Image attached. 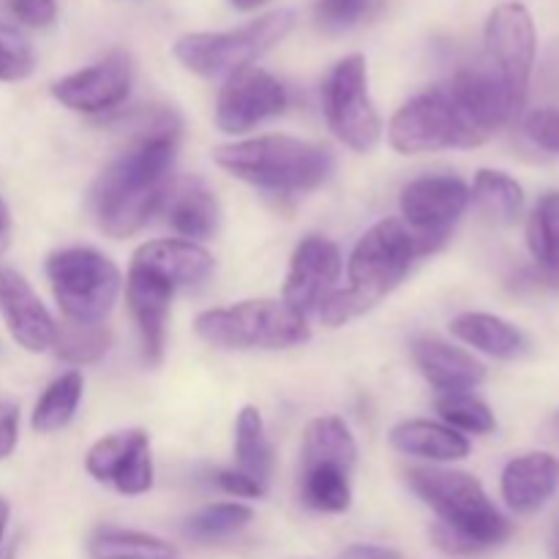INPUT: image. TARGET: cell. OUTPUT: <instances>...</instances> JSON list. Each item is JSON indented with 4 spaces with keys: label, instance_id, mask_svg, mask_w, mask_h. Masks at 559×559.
I'll return each instance as SVG.
<instances>
[{
    "label": "cell",
    "instance_id": "cell-1",
    "mask_svg": "<svg viewBox=\"0 0 559 559\" xmlns=\"http://www.w3.org/2000/svg\"><path fill=\"white\" fill-rule=\"evenodd\" d=\"M180 129L134 136L115 162L102 169L91 189V213L109 238H131L164 205L178 162Z\"/></svg>",
    "mask_w": 559,
    "mask_h": 559
},
{
    "label": "cell",
    "instance_id": "cell-2",
    "mask_svg": "<svg viewBox=\"0 0 559 559\" xmlns=\"http://www.w3.org/2000/svg\"><path fill=\"white\" fill-rule=\"evenodd\" d=\"M407 486L437 516L431 538L445 555L469 557L511 538V522L489 500L475 475L442 467H415L407 473Z\"/></svg>",
    "mask_w": 559,
    "mask_h": 559
},
{
    "label": "cell",
    "instance_id": "cell-3",
    "mask_svg": "<svg viewBox=\"0 0 559 559\" xmlns=\"http://www.w3.org/2000/svg\"><path fill=\"white\" fill-rule=\"evenodd\" d=\"M418 238L402 218H382L366 229L347 260L349 287L333 289L317 309L322 325L338 328L358 320L391 295L420 260Z\"/></svg>",
    "mask_w": 559,
    "mask_h": 559
},
{
    "label": "cell",
    "instance_id": "cell-4",
    "mask_svg": "<svg viewBox=\"0 0 559 559\" xmlns=\"http://www.w3.org/2000/svg\"><path fill=\"white\" fill-rule=\"evenodd\" d=\"M213 162L243 183L265 191H311L333 173L331 147L289 134H265L213 151Z\"/></svg>",
    "mask_w": 559,
    "mask_h": 559
},
{
    "label": "cell",
    "instance_id": "cell-5",
    "mask_svg": "<svg viewBox=\"0 0 559 559\" xmlns=\"http://www.w3.org/2000/svg\"><path fill=\"white\" fill-rule=\"evenodd\" d=\"M197 336L218 349H289L309 342L306 317L284 300H240L224 309H207L194 320Z\"/></svg>",
    "mask_w": 559,
    "mask_h": 559
},
{
    "label": "cell",
    "instance_id": "cell-6",
    "mask_svg": "<svg viewBox=\"0 0 559 559\" xmlns=\"http://www.w3.org/2000/svg\"><path fill=\"white\" fill-rule=\"evenodd\" d=\"M295 27L293 11H271L243 27L222 33H186L175 41V58L183 69L205 80H227L229 74L254 66L267 49L276 47Z\"/></svg>",
    "mask_w": 559,
    "mask_h": 559
},
{
    "label": "cell",
    "instance_id": "cell-7",
    "mask_svg": "<svg viewBox=\"0 0 559 559\" xmlns=\"http://www.w3.org/2000/svg\"><path fill=\"white\" fill-rule=\"evenodd\" d=\"M388 140L402 156L437 151H469L486 140L464 115L448 85H435L409 98L391 118Z\"/></svg>",
    "mask_w": 559,
    "mask_h": 559
},
{
    "label": "cell",
    "instance_id": "cell-8",
    "mask_svg": "<svg viewBox=\"0 0 559 559\" xmlns=\"http://www.w3.org/2000/svg\"><path fill=\"white\" fill-rule=\"evenodd\" d=\"M44 271L63 320L69 322H104L123 287L118 265L87 246L52 251Z\"/></svg>",
    "mask_w": 559,
    "mask_h": 559
},
{
    "label": "cell",
    "instance_id": "cell-9",
    "mask_svg": "<svg viewBox=\"0 0 559 559\" xmlns=\"http://www.w3.org/2000/svg\"><path fill=\"white\" fill-rule=\"evenodd\" d=\"M486 66L500 80L513 109L522 112L533 80L538 33L530 9L519 0H508L491 9L486 20Z\"/></svg>",
    "mask_w": 559,
    "mask_h": 559
},
{
    "label": "cell",
    "instance_id": "cell-10",
    "mask_svg": "<svg viewBox=\"0 0 559 559\" xmlns=\"http://www.w3.org/2000/svg\"><path fill=\"white\" fill-rule=\"evenodd\" d=\"M322 112L342 145L358 153L374 151L382 136V120L369 96L364 55H349L333 66L322 85Z\"/></svg>",
    "mask_w": 559,
    "mask_h": 559
},
{
    "label": "cell",
    "instance_id": "cell-11",
    "mask_svg": "<svg viewBox=\"0 0 559 559\" xmlns=\"http://www.w3.org/2000/svg\"><path fill=\"white\" fill-rule=\"evenodd\" d=\"M399 207L424 257L435 254L448 243L453 227L469 207V186L456 175H424L404 186Z\"/></svg>",
    "mask_w": 559,
    "mask_h": 559
},
{
    "label": "cell",
    "instance_id": "cell-12",
    "mask_svg": "<svg viewBox=\"0 0 559 559\" xmlns=\"http://www.w3.org/2000/svg\"><path fill=\"white\" fill-rule=\"evenodd\" d=\"M287 87L267 71L249 66L224 80L216 98V126L224 134H246L287 109Z\"/></svg>",
    "mask_w": 559,
    "mask_h": 559
},
{
    "label": "cell",
    "instance_id": "cell-13",
    "mask_svg": "<svg viewBox=\"0 0 559 559\" xmlns=\"http://www.w3.org/2000/svg\"><path fill=\"white\" fill-rule=\"evenodd\" d=\"M131 82H134V63L129 55L109 52L87 69L60 76L52 85V96L71 112L104 115L118 109L129 98Z\"/></svg>",
    "mask_w": 559,
    "mask_h": 559
},
{
    "label": "cell",
    "instance_id": "cell-14",
    "mask_svg": "<svg viewBox=\"0 0 559 559\" xmlns=\"http://www.w3.org/2000/svg\"><path fill=\"white\" fill-rule=\"evenodd\" d=\"M342 267L338 246L333 240L320 238V235H309V238L295 246L282 300L295 314H317L322 300L336 289V282L342 278Z\"/></svg>",
    "mask_w": 559,
    "mask_h": 559
},
{
    "label": "cell",
    "instance_id": "cell-15",
    "mask_svg": "<svg viewBox=\"0 0 559 559\" xmlns=\"http://www.w3.org/2000/svg\"><path fill=\"white\" fill-rule=\"evenodd\" d=\"M178 289L167 278L156 276L147 267L131 262L126 273V304L136 322L142 342V358L147 366H158L164 358V342H167L169 306Z\"/></svg>",
    "mask_w": 559,
    "mask_h": 559
},
{
    "label": "cell",
    "instance_id": "cell-16",
    "mask_svg": "<svg viewBox=\"0 0 559 559\" xmlns=\"http://www.w3.org/2000/svg\"><path fill=\"white\" fill-rule=\"evenodd\" d=\"M0 317L5 320L11 338L27 353H47L55 344L58 322L52 320L44 300L25 276L3 265H0Z\"/></svg>",
    "mask_w": 559,
    "mask_h": 559
},
{
    "label": "cell",
    "instance_id": "cell-17",
    "mask_svg": "<svg viewBox=\"0 0 559 559\" xmlns=\"http://www.w3.org/2000/svg\"><path fill=\"white\" fill-rule=\"evenodd\" d=\"M448 91L453 93L459 107L464 109V115L473 120L475 129L486 140H491V134H497L502 126L511 123L519 115L513 109L511 98H508L506 87L491 74L489 66H467V69H459L453 74V80L448 82Z\"/></svg>",
    "mask_w": 559,
    "mask_h": 559
},
{
    "label": "cell",
    "instance_id": "cell-18",
    "mask_svg": "<svg viewBox=\"0 0 559 559\" xmlns=\"http://www.w3.org/2000/svg\"><path fill=\"white\" fill-rule=\"evenodd\" d=\"M413 360L440 396L469 393L486 380V366L467 349L453 347L437 336H420L413 342Z\"/></svg>",
    "mask_w": 559,
    "mask_h": 559
},
{
    "label": "cell",
    "instance_id": "cell-19",
    "mask_svg": "<svg viewBox=\"0 0 559 559\" xmlns=\"http://www.w3.org/2000/svg\"><path fill=\"white\" fill-rule=\"evenodd\" d=\"M559 489V459L546 451H530L511 459L500 475L506 506L519 516L538 513Z\"/></svg>",
    "mask_w": 559,
    "mask_h": 559
},
{
    "label": "cell",
    "instance_id": "cell-20",
    "mask_svg": "<svg viewBox=\"0 0 559 559\" xmlns=\"http://www.w3.org/2000/svg\"><path fill=\"white\" fill-rule=\"evenodd\" d=\"M167 224L183 240H207L216 235L218 222H222V205L216 194L202 183L200 178L173 180L162 205Z\"/></svg>",
    "mask_w": 559,
    "mask_h": 559
},
{
    "label": "cell",
    "instance_id": "cell-21",
    "mask_svg": "<svg viewBox=\"0 0 559 559\" xmlns=\"http://www.w3.org/2000/svg\"><path fill=\"white\" fill-rule=\"evenodd\" d=\"M131 262L147 267L156 276L167 278L175 289L194 287L205 282L213 271V254L200 243L183 238L147 240L134 251Z\"/></svg>",
    "mask_w": 559,
    "mask_h": 559
},
{
    "label": "cell",
    "instance_id": "cell-22",
    "mask_svg": "<svg viewBox=\"0 0 559 559\" xmlns=\"http://www.w3.org/2000/svg\"><path fill=\"white\" fill-rule=\"evenodd\" d=\"M391 445L404 456L424 459V462L435 464L462 462V459L469 456V440L462 431L424 418L402 420V424L393 426Z\"/></svg>",
    "mask_w": 559,
    "mask_h": 559
},
{
    "label": "cell",
    "instance_id": "cell-23",
    "mask_svg": "<svg viewBox=\"0 0 559 559\" xmlns=\"http://www.w3.org/2000/svg\"><path fill=\"white\" fill-rule=\"evenodd\" d=\"M451 333L467 347H475L478 353L497 360H519L530 353V338L524 336V331H519L513 322L502 320V317L486 314V311L459 314L451 322Z\"/></svg>",
    "mask_w": 559,
    "mask_h": 559
},
{
    "label": "cell",
    "instance_id": "cell-24",
    "mask_svg": "<svg viewBox=\"0 0 559 559\" xmlns=\"http://www.w3.org/2000/svg\"><path fill=\"white\" fill-rule=\"evenodd\" d=\"M355 462H358V442L338 415L309 420L304 429V442H300V469L331 464V467L353 473Z\"/></svg>",
    "mask_w": 559,
    "mask_h": 559
},
{
    "label": "cell",
    "instance_id": "cell-25",
    "mask_svg": "<svg viewBox=\"0 0 559 559\" xmlns=\"http://www.w3.org/2000/svg\"><path fill=\"white\" fill-rule=\"evenodd\" d=\"M469 202L480 216L497 227H511L524 211V189L516 178L500 169H480L469 186Z\"/></svg>",
    "mask_w": 559,
    "mask_h": 559
},
{
    "label": "cell",
    "instance_id": "cell-26",
    "mask_svg": "<svg viewBox=\"0 0 559 559\" xmlns=\"http://www.w3.org/2000/svg\"><path fill=\"white\" fill-rule=\"evenodd\" d=\"M235 469L257 484H271L273 475V445L265 435V420L257 407H243L235 418Z\"/></svg>",
    "mask_w": 559,
    "mask_h": 559
},
{
    "label": "cell",
    "instance_id": "cell-27",
    "mask_svg": "<svg viewBox=\"0 0 559 559\" xmlns=\"http://www.w3.org/2000/svg\"><path fill=\"white\" fill-rule=\"evenodd\" d=\"M82 391H85V380H82V374L76 369L55 377L44 388L41 396H38L36 407H33V431H38V435H55V431L66 429L74 420L76 409H80Z\"/></svg>",
    "mask_w": 559,
    "mask_h": 559
},
{
    "label": "cell",
    "instance_id": "cell-28",
    "mask_svg": "<svg viewBox=\"0 0 559 559\" xmlns=\"http://www.w3.org/2000/svg\"><path fill=\"white\" fill-rule=\"evenodd\" d=\"M91 559H175L173 544L156 538V535L136 533V530L102 527L87 540Z\"/></svg>",
    "mask_w": 559,
    "mask_h": 559
},
{
    "label": "cell",
    "instance_id": "cell-29",
    "mask_svg": "<svg viewBox=\"0 0 559 559\" xmlns=\"http://www.w3.org/2000/svg\"><path fill=\"white\" fill-rule=\"evenodd\" d=\"M151 448V437L142 429L115 431V435L102 437L91 445L85 456V469L98 484H115L120 469L131 462L140 451Z\"/></svg>",
    "mask_w": 559,
    "mask_h": 559
},
{
    "label": "cell",
    "instance_id": "cell-30",
    "mask_svg": "<svg viewBox=\"0 0 559 559\" xmlns=\"http://www.w3.org/2000/svg\"><path fill=\"white\" fill-rule=\"evenodd\" d=\"M300 500L317 513H344L353 506L349 473L331 464L300 469Z\"/></svg>",
    "mask_w": 559,
    "mask_h": 559
},
{
    "label": "cell",
    "instance_id": "cell-31",
    "mask_svg": "<svg viewBox=\"0 0 559 559\" xmlns=\"http://www.w3.org/2000/svg\"><path fill=\"white\" fill-rule=\"evenodd\" d=\"M527 249L535 267L559 273V191H549L535 202L527 222Z\"/></svg>",
    "mask_w": 559,
    "mask_h": 559
},
{
    "label": "cell",
    "instance_id": "cell-32",
    "mask_svg": "<svg viewBox=\"0 0 559 559\" xmlns=\"http://www.w3.org/2000/svg\"><path fill=\"white\" fill-rule=\"evenodd\" d=\"M109 344H112V333L104 322H69L58 325L55 333V353L60 360L71 366H87L96 364L107 355Z\"/></svg>",
    "mask_w": 559,
    "mask_h": 559
},
{
    "label": "cell",
    "instance_id": "cell-33",
    "mask_svg": "<svg viewBox=\"0 0 559 559\" xmlns=\"http://www.w3.org/2000/svg\"><path fill=\"white\" fill-rule=\"evenodd\" d=\"M251 519H254V511L243 502H216V506L202 508L194 516L186 519L183 533L191 540L211 544V540H222L240 533L243 527H249Z\"/></svg>",
    "mask_w": 559,
    "mask_h": 559
},
{
    "label": "cell",
    "instance_id": "cell-34",
    "mask_svg": "<svg viewBox=\"0 0 559 559\" xmlns=\"http://www.w3.org/2000/svg\"><path fill=\"white\" fill-rule=\"evenodd\" d=\"M437 413L442 424L462 435H491L497 429V418L484 399L473 393H451L437 399Z\"/></svg>",
    "mask_w": 559,
    "mask_h": 559
},
{
    "label": "cell",
    "instance_id": "cell-35",
    "mask_svg": "<svg viewBox=\"0 0 559 559\" xmlns=\"http://www.w3.org/2000/svg\"><path fill=\"white\" fill-rule=\"evenodd\" d=\"M36 66L31 41L14 25L0 20V82L25 80Z\"/></svg>",
    "mask_w": 559,
    "mask_h": 559
},
{
    "label": "cell",
    "instance_id": "cell-36",
    "mask_svg": "<svg viewBox=\"0 0 559 559\" xmlns=\"http://www.w3.org/2000/svg\"><path fill=\"white\" fill-rule=\"evenodd\" d=\"M369 5L371 0H320L314 20L325 33H344L364 20Z\"/></svg>",
    "mask_w": 559,
    "mask_h": 559
},
{
    "label": "cell",
    "instance_id": "cell-37",
    "mask_svg": "<svg viewBox=\"0 0 559 559\" xmlns=\"http://www.w3.org/2000/svg\"><path fill=\"white\" fill-rule=\"evenodd\" d=\"M112 486L126 497H140V495H145V491H151V486H153L151 448H145V451L136 453V456L131 459L123 469H120V475L115 478Z\"/></svg>",
    "mask_w": 559,
    "mask_h": 559
},
{
    "label": "cell",
    "instance_id": "cell-38",
    "mask_svg": "<svg viewBox=\"0 0 559 559\" xmlns=\"http://www.w3.org/2000/svg\"><path fill=\"white\" fill-rule=\"evenodd\" d=\"M524 134L538 147L559 153V109H535L524 118Z\"/></svg>",
    "mask_w": 559,
    "mask_h": 559
},
{
    "label": "cell",
    "instance_id": "cell-39",
    "mask_svg": "<svg viewBox=\"0 0 559 559\" xmlns=\"http://www.w3.org/2000/svg\"><path fill=\"white\" fill-rule=\"evenodd\" d=\"M11 14L27 27H49L58 16L55 0H9Z\"/></svg>",
    "mask_w": 559,
    "mask_h": 559
},
{
    "label": "cell",
    "instance_id": "cell-40",
    "mask_svg": "<svg viewBox=\"0 0 559 559\" xmlns=\"http://www.w3.org/2000/svg\"><path fill=\"white\" fill-rule=\"evenodd\" d=\"M20 440V402L0 393V462L14 453Z\"/></svg>",
    "mask_w": 559,
    "mask_h": 559
},
{
    "label": "cell",
    "instance_id": "cell-41",
    "mask_svg": "<svg viewBox=\"0 0 559 559\" xmlns=\"http://www.w3.org/2000/svg\"><path fill=\"white\" fill-rule=\"evenodd\" d=\"M216 484L222 491H227V495L233 497H243V500H257V497L265 495V486H260L254 478H249V475L238 473L235 467L218 469Z\"/></svg>",
    "mask_w": 559,
    "mask_h": 559
},
{
    "label": "cell",
    "instance_id": "cell-42",
    "mask_svg": "<svg viewBox=\"0 0 559 559\" xmlns=\"http://www.w3.org/2000/svg\"><path fill=\"white\" fill-rule=\"evenodd\" d=\"M338 559H404L396 549L377 544H353L338 555Z\"/></svg>",
    "mask_w": 559,
    "mask_h": 559
},
{
    "label": "cell",
    "instance_id": "cell-43",
    "mask_svg": "<svg viewBox=\"0 0 559 559\" xmlns=\"http://www.w3.org/2000/svg\"><path fill=\"white\" fill-rule=\"evenodd\" d=\"M9 240H11V216H9V207H5V202L0 200V254L9 249Z\"/></svg>",
    "mask_w": 559,
    "mask_h": 559
},
{
    "label": "cell",
    "instance_id": "cell-44",
    "mask_svg": "<svg viewBox=\"0 0 559 559\" xmlns=\"http://www.w3.org/2000/svg\"><path fill=\"white\" fill-rule=\"evenodd\" d=\"M9 516H11L9 502L0 497V549H3V538H5V527H9Z\"/></svg>",
    "mask_w": 559,
    "mask_h": 559
},
{
    "label": "cell",
    "instance_id": "cell-45",
    "mask_svg": "<svg viewBox=\"0 0 559 559\" xmlns=\"http://www.w3.org/2000/svg\"><path fill=\"white\" fill-rule=\"evenodd\" d=\"M229 3H233L238 11H254L260 9V5H265L267 0H229Z\"/></svg>",
    "mask_w": 559,
    "mask_h": 559
},
{
    "label": "cell",
    "instance_id": "cell-46",
    "mask_svg": "<svg viewBox=\"0 0 559 559\" xmlns=\"http://www.w3.org/2000/svg\"><path fill=\"white\" fill-rule=\"evenodd\" d=\"M555 559H559V540L555 544Z\"/></svg>",
    "mask_w": 559,
    "mask_h": 559
}]
</instances>
